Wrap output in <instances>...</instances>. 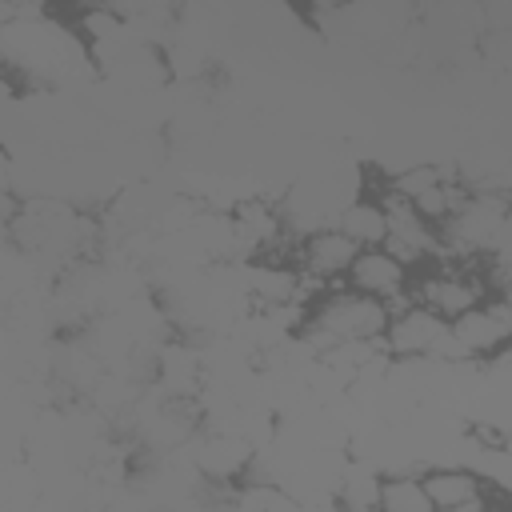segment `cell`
Returning a JSON list of instances; mask_svg holds the SVG:
<instances>
[{
	"label": "cell",
	"mask_w": 512,
	"mask_h": 512,
	"mask_svg": "<svg viewBox=\"0 0 512 512\" xmlns=\"http://www.w3.org/2000/svg\"><path fill=\"white\" fill-rule=\"evenodd\" d=\"M392 320V308L348 288V284H336V288H324L308 312H304V328H300V344L320 360L324 352L340 348V344H380L384 340V328Z\"/></svg>",
	"instance_id": "obj_1"
},
{
	"label": "cell",
	"mask_w": 512,
	"mask_h": 512,
	"mask_svg": "<svg viewBox=\"0 0 512 512\" xmlns=\"http://www.w3.org/2000/svg\"><path fill=\"white\" fill-rule=\"evenodd\" d=\"M380 352L396 364H428V360L432 364H460L464 360V352L452 336V324L444 316H436L432 308H424L420 300L392 308Z\"/></svg>",
	"instance_id": "obj_2"
},
{
	"label": "cell",
	"mask_w": 512,
	"mask_h": 512,
	"mask_svg": "<svg viewBox=\"0 0 512 512\" xmlns=\"http://www.w3.org/2000/svg\"><path fill=\"white\" fill-rule=\"evenodd\" d=\"M508 208L512 200L500 192H468V200L440 228V260H456V264L488 260L504 236Z\"/></svg>",
	"instance_id": "obj_3"
},
{
	"label": "cell",
	"mask_w": 512,
	"mask_h": 512,
	"mask_svg": "<svg viewBox=\"0 0 512 512\" xmlns=\"http://www.w3.org/2000/svg\"><path fill=\"white\" fill-rule=\"evenodd\" d=\"M424 308H432L436 316H444L448 324L460 320L464 312L480 308L484 300H492V284L488 272L480 264H456V260H436L424 272H416V292H412Z\"/></svg>",
	"instance_id": "obj_4"
},
{
	"label": "cell",
	"mask_w": 512,
	"mask_h": 512,
	"mask_svg": "<svg viewBox=\"0 0 512 512\" xmlns=\"http://www.w3.org/2000/svg\"><path fill=\"white\" fill-rule=\"evenodd\" d=\"M376 196L384 200V212H388V240H384V248L392 256H400L412 272H424L428 264H436L440 260V228L428 224L408 200L392 196L388 188H380Z\"/></svg>",
	"instance_id": "obj_5"
},
{
	"label": "cell",
	"mask_w": 512,
	"mask_h": 512,
	"mask_svg": "<svg viewBox=\"0 0 512 512\" xmlns=\"http://www.w3.org/2000/svg\"><path fill=\"white\" fill-rule=\"evenodd\" d=\"M344 284L364 292V296H372V300H380V304H388V308H400V304L416 300L412 296L416 292V272L400 256H392L384 244L380 248H360V256L352 260V272H348Z\"/></svg>",
	"instance_id": "obj_6"
},
{
	"label": "cell",
	"mask_w": 512,
	"mask_h": 512,
	"mask_svg": "<svg viewBox=\"0 0 512 512\" xmlns=\"http://www.w3.org/2000/svg\"><path fill=\"white\" fill-rule=\"evenodd\" d=\"M356 256H360V248H356L340 228L308 232V236L296 240V248H292V260H296L300 276L312 280L316 288H336V284H344Z\"/></svg>",
	"instance_id": "obj_7"
},
{
	"label": "cell",
	"mask_w": 512,
	"mask_h": 512,
	"mask_svg": "<svg viewBox=\"0 0 512 512\" xmlns=\"http://www.w3.org/2000/svg\"><path fill=\"white\" fill-rule=\"evenodd\" d=\"M452 336H456L464 360L512 352V304L500 300V296L484 300L480 308H472L460 320H452Z\"/></svg>",
	"instance_id": "obj_8"
},
{
	"label": "cell",
	"mask_w": 512,
	"mask_h": 512,
	"mask_svg": "<svg viewBox=\"0 0 512 512\" xmlns=\"http://www.w3.org/2000/svg\"><path fill=\"white\" fill-rule=\"evenodd\" d=\"M424 484H428L436 512H456V508H468V504H480L492 496L488 484L480 480V472L468 464H432V468H424Z\"/></svg>",
	"instance_id": "obj_9"
},
{
	"label": "cell",
	"mask_w": 512,
	"mask_h": 512,
	"mask_svg": "<svg viewBox=\"0 0 512 512\" xmlns=\"http://www.w3.org/2000/svg\"><path fill=\"white\" fill-rule=\"evenodd\" d=\"M336 228L356 244V248H380L388 240V212H384V200L364 188L360 196H352L336 220Z\"/></svg>",
	"instance_id": "obj_10"
},
{
	"label": "cell",
	"mask_w": 512,
	"mask_h": 512,
	"mask_svg": "<svg viewBox=\"0 0 512 512\" xmlns=\"http://www.w3.org/2000/svg\"><path fill=\"white\" fill-rule=\"evenodd\" d=\"M376 512H436L424 472L416 468H392L380 476V492H376Z\"/></svg>",
	"instance_id": "obj_11"
},
{
	"label": "cell",
	"mask_w": 512,
	"mask_h": 512,
	"mask_svg": "<svg viewBox=\"0 0 512 512\" xmlns=\"http://www.w3.org/2000/svg\"><path fill=\"white\" fill-rule=\"evenodd\" d=\"M456 512H508V508H504L500 500H492V496H488V500H480V504H468V508H456Z\"/></svg>",
	"instance_id": "obj_12"
},
{
	"label": "cell",
	"mask_w": 512,
	"mask_h": 512,
	"mask_svg": "<svg viewBox=\"0 0 512 512\" xmlns=\"http://www.w3.org/2000/svg\"><path fill=\"white\" fill-rule=\"evenodd\" d=\"M340 512H376V508H340Z\"/></svg>",
	"instance_id": "obj_13"
},
{
	"label": "cell",
	"mask_w": 512,
	"mask_h": 512,
	"mask_svg": "<svg viewBox=\"0 0 512 512\" xmlns=\"http://www.w3.org/2000/svg\"><path fill=\"white\" fill-rule=\"evenodd\" d=\"M508 512H512V508H508Z\"/></svg>",
	"instance_id": "obj_14"
}]
</instances>
